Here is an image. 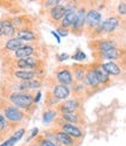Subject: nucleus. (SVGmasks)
I'll return each instance as SVG.
<instances>
[{
  "mask_svg": "<svg viewBox=\"0 0 126 146\" xmlns=\"http://www.w3.org/2000/svg\"><path fill=\"white\" fill-rule=\"evenodd\" d=\"M56 34H57L58 36H67V35H68V31H67L66 28L61 27V28H58V29H57Z\"/></svg>",
  "mask_w": 126,
  "mask_h": 146,
  "instance_id": "c756f323",
  "label": "nucleus"
},
{
  "mask_svg": "<svg viewBox=\"0 0 126 146\" xmlns=\"http://www.w3.org/2000/svg\"><path fill=\"white\" fill-rule=\"evenodd\" d=\"M99 26H100V31H103L105 33H111L119 26V19L115 18V17L109 18L103 23H100Z\"/></svg>",
  "mask_w": 126,
  "mask_h": 146,
  "instance_id": "7ed1b4c3",
  "label": "nucleus"
},
{
  "mask_svg": "<svg viewBox=\"0 0 126 146\" xmlns=\"http://www.w3.org/2000/svg\"><path fill=\"white\" fill-rule=\"evenodd\" d=\"M85 22L89 27H98L102 23V15L97 11L91 9L85 14Z\"/></svg>",
  "mask_w": 126,
  "mask_h": 146,
  "instance_id": "f03ea898",
  "label": "nucleus"
},
{
  "mask_svg": "<svg viewBox=\"0 0 126 146\" xmlns=\"http://www.w3.org/2000/svg\"><path fill=\"white\" fill-rule=\"evenodd\" d=\"M69 94H70V90L67 86H62L61 84V86H56L54 88V96L57 97L58 100H66L69 96Z\"/></svg>",
  "mask_w": 126,
  "mask_h": 146,
  "instance_id": "9d476101",
  "label": "nucleus"
},
{
  "mask_svg": "<svg viewBox=\"0 0 126 146\" xmlns=\"http://www.w3.org/2000/svg\"><path fill=\"white\" fill-rule=\"evenodd\" d=\"M40 98H41V92H40V91H39V92H37V96H36V97H35V98H34V100H33V101H34V102H36V103H37V102H39V101H40Z\"/></svg>",
  "mask_w": 126,
  "mask_h": 146,
  "instance_id": "e433bc0d",
  "label": "nucleus"
},
{
  "mask_svg": "<svg viewBox=\"0 0 126 146\" xmlns=\"http://www.w3.org/2000/svg\"><path fill=\"white\" fill-rule=\"evenodd\" d=\"M94 72L96 75V78H97L98 83H106V82H109V74L103 69L102 66H97L94 69Z\"/></svg>",
  "mask_w": 126,
  "mask_h": 146,
  "instance_id": "1a4fd4ad",
  "label": "nucleus"
},
{
  "mask_svg": "<svg viewBox=\"0 0 126 146\" xmlns=\"http://www.w3.org/2000/svg\"><path fill=\"white\" fill-rule=\"evenodd\" d=\"M85 23V11L84 9H80L78 12H76V17H75L74 23H72V28L75 29H80L84 26Z\"/></svg>",
  "mask_w": 126,
  "mask_h": 146,
  "instance_id": "6e6552de",
  "label": "nucleus"
},
{
  "mask_svg": "<svg viewBox=\"0 0 126 146\" xmlns=\"http://www.w3.org/2000/svg\"><path fill=\"white\" fill-rule=\"evenodd\" d=\"M103 69L107 72L109 75H119L120 74V68L115 63V62H106L103 66Z\"/></svg>",
  "mask_w": 126,
  "mask_h": 146,
  "instance_id": "2eb2a0df",
  "label": "nucleus"
},
{
  "mask_svg": "<svg viewBox=\"0 0 126 146\" xmlns=\"http://www.w3.org/2000/svg\"><path fill=\"white\" fill-rule=\"evenodd\" d=\"M63 119H66L68 121H70V123H77V116L76 115H74V113H63L62 115Z\"/></svg>",
  "mask_w": 126,
  "mask_h": 146,
  "instance_id": "a878e982",
  "label": "nucleus"
},
{
  "mask_svg": "<svg viewBox=\"0 0 126 146\" xmlns=\"http://www.w3.org/2000/svg\"><path fill=\"white\" fill-rule=\"evenodd\" d=\"M76 76H77V80L78 81H82L84 78V70L82 68H78L76 70Z\"/></svg>",
  "mask_w": 126,
  "mask_h": 146,
  "instance_id": "c85d7f7f",
  "label": "nucleus"
},
{
  "mask_svg": "<svg viewBox=\"0 0 126 146\" xmlns=\"http://www.w3.org/2000/svg\"><path fill=\"white\" fill-rule=\"evenodd\" d=\"M39 86H40V83L37 81H33V80L23 81L21 84V89H36V88H39Z\"/></svg>",
  "mask_w": 126,
  "mask_h": 146,
  "instance_id": "5701e85b",
  "label": "nucleus"
},
{
  "mask_svg": "<svg viewBox=\"0 0 126 146\" xmlns=\"http://www.w3.org/2000/svg\"><path fill=\"white\" fill-rule=\"evenodd\" d=\"M72 58H74V60H76V61H84V60L86 58V55H85L82 50L78 49V50L76 52V54L72 56Z\"/></svg>",
  "mask_w": 126,
  "mask_h": 146,
  "instance_id": "bb28decb",
  "label": "nucleus"
},
{
  "mask_svg": "<svg viewBox=\"0 0 126 146\" xmlns=\"http://www.w3.org/2000/svg\"><path fill=\"white\" fill-rule=\"evenodd\" d=\"M75 17H76V12H75V8L72 6L70 7H66V13L62 18V26L64 27H69L74 23Z\"/></svg>",
  "mask_w": 126,
  "mask_h": 146,
  "instance_id": "20e7f679",
  "label": "nucleus"
},
{
  "mask_svg": "<svg viewBox=\"0 0 126 146\" xmlns=\"http://www.w3.org/2000/svg\"><path fill=\"white\" fill-rule=\"evenodd\" d=\"M103 55H104V57L107 58V60H116V58L119 57V50L115 47V48H111V49L104 52Z\"/></svg>",
  "mask_w": 126,
  "mask_h": 146,
  "instance_id": "4be33fe9",
  "label": "nucleus"
},
{
  "mask_svg": "<svg viewBox=\"0 0 126 146\" xmlns=\"http://www.w3.org/2000/svg\"><path fill=\"white\" fill-rule=\"evenodd\" d=\"M20 41H33L35 39V35L33 34V32L27 31V29H21L18 32V38Z\"/></svg>",
  "mask_w": 126,
  "mask_h": 146,
  "instance_id": "f3484780",
  "label": "nucleus"
},
{
  "mask_svg": "<svg viewBox=\"0 0 126 146\" xmlns=\"http://www.w3.org/2000/svg\"><path fill=\"white\" fill-rule=\"evenodd\" d=\"M40 145H41V146H55L54 144H52L50 141H48L47 139H41V140H40Z\"/></svg>",
  "mask_w": 126,
  "mask_h": 146,
  "instance_id": "f704fd0d",
  "label": "nucleus"
},
{
  "mask_svg": "<svg viewBox=\"0 0 126 146\" xmlns=\"http://www.w3.org/2000/svg\"><path fill=\"white\" fill-rule=\"evenodd\" d=\"M11 101L13 102L14 105L22 108V109H28L33 103V97L28 94H13L11 96Z\"/></svg>",
  "mask_w": 126,
  "mask_h": 146,
  "instance_id": "f257e3e1",
  "label": "nucleus"
},
{
  "mask_svg": "<svg viewBox=\"0 0 126 146\" xmlns=\"http://www.w3.org/2000/svg\"><path fill=\"white\" fill-rule=\"evenodd\" d=\"M57 80L62 83V86H67L72 82V76L69 70H61L57 74Z\"/></svg>",
  "mask_w": 126,
  "mask_h": 146,
  "instance_id": "ddd939ff",
  "label": "nucleus"
},
{
  "mask_svg": "<svg viewBox=\"0 0 126 146\" xmlns=\"http://www.w3.org/2000/svg\"><path fill=\"white\" fill-rule=\"evenodd\" d=\"M6 127V121H5V118L3 115H0V131L4 130Z\"/></svg>",
  "mask_w": 126,
  "mask_h": 146,
  "instance_id": "473e14b6",
  "label": "nucleus"
},
{
  "mask_svg": "<svg viewBox=\"0 0 126 146\" xmlns=\"http://www.w3.org/2000/svg\"><path fill=\"white\" fill-rule=\"evenodd\" d=\"M1 35H4V34H3V27H1V22H0V36H1Z\"/></svg>",
  "mask_w": 126,
  "mask_h": 146,
  "instance_id": "58836bf2",
  "label": "nucleus"
},
{
  "mask_svg": "<svg viewBox=\"0 0 126 146\" xmlns=\"http://www.w3.org/2000/svg\"><path fill=\"white\" fill-rule=\"evenodd\" d=\"M34 52V48L31 46H22L21 48L15 52V56L19 58H26V57H31V55Z\"/></svg>",
  "mask_w": 126,
  "mask_h": 146,
  "instance_id": "f8f14e48",
  "label": "nucleus"
},
{
  "mask_svg": "<svg viewBox=\"0 0 126 146\" xmlns=\"http://www.w3.org/2000/svg\"><path fill=\"white\" fill-rule=\"evenodd\" d=\"M66 13V6H55L52 8V11H50V17H52L54 20H61L63 18V15H64Z\"/></svg>",
  "mask_w": 126,
  "mask_h": 146,
  "instance_id": "4468645a",
  "label": "nucleus"
},
{
  "mask_svg": "<svg viewBox=\"0 0 126 146\" xmlns=\"http://www.w3.org/2000/svg\"><path fill=\"white\" fill-rule=\"evenodd\" d=\"M5 116L8 120H12V121H19L22 119L23 115L22 112L19 110L18 108H8L5 110Z\"/></svg>",
  "mask_w": 126,
  "mask_h": 146,
  "instance_id": "423d86ee",
  "label": "nucleus"
},
{
  "mask_svg": "<svg viewBox=\"0 0 126 146\" xmlns=\"http://www.w3.org/2000/svg\"><path fill=\"white\" fill-rule=\"evenodd\" d=\"M61 4V1H58V0H56V1H54V0H52V1H47L46 3V7H48V6H58Z\"/></svg>",
  "mask_w": 126,
  "mask_h": 146,
  "instance_id": "72a5a7b5",
  "label": "nucleus"
},
{
  "mask_svg": "<svg viewBox=\"0 0 126 146\" xmlns=\"http://www.w3.org/2000/svg\"><path fill=\"white\" fill-rule=\"evenodd\" d=\"M15 76L18 77V78H21V80H23V81H29V80H32L34 76H35V72L34 71H23V70H21V71H17L15 72Z\"/></svg>",
  "mask_w": 126,
  "mask_h": 146,
  "instance_id": "aec40b11",
  "label": "nucleus"
},
{
  "mask_svg": "<svg viewBox=\"0 0 126 146\" xmlns=\"http://www.w3.org/2000/svg\"><path fill=\"white\" fill-rule=\"evenodd\" d=\"M37 133H39V129H37V127L33 129V131H32V135H31V136L27 138V140H28V141H31V140H32L34 137H36V135H37Z\"/></svg>",
  "mask_w": 126,
  "mask_h": 146,
  "instance_id": "2f4dec72",
  "label": "nucleus"
},
{
  "mask_svg": "<svg viewBox=\"0 0 126 146\" xmlns=\"http://www.w3.org/2000/svg\"><path fill=\"white\" fill-rule=\"evenodd\" d=\"M56 138H57L58 143L66 145V146H72L74 145V140L71 139V137H69L67 133H64L63 131H60L56 133Z\"/></svg>",
  "mask_w": 126,
  "mask_h": 146,
  "instance_id": "dca6fc26",
  "label": "nucleus"
},
{
  "mask_svg": "<svg viewBox=\"0 0 126 146\" xmlns=\"http://www.w3.org/2000/svg\"><path fill=\"white\" fill-rule=\"evenodd\" d=\"M115 47H116V44L113 43L112 41H103L102 43L99 44V49L104 53V52L111 49V48H115Z\"/></svg>",
  "mask_w": 126,
  "mask_h": 146,
  "instance_id": "b1692460",
  "label": "nucleus"
},
{
  "mask_svg": "<svg viewBox=\"0 0 126 146\" xmlns=\"http://www.w3.org/2000/svg\"><path fill=\"white\" fill-rule=\"evenodd\" d=\"M37 63L36 58L33 57H26V58H22L20 61H18V67L22 68V69H34L35 66Z\"/></svg>",
  "mask_w": 126,
  "mask_h": 146,
  "instance_id": "9b49d317",
  "label": "nucleus"
},
{
  "mask_svg": "<svg viewBox=\"0 0 126 146\" xmlns=\"http://www.w3.org/2000/svg\"><path fill=\"white\" fill-rule=\"evenodd\" d=\"M118 9H119V13H120V14L125 15V14H126V4H125V3H121V4L119 5Z\"/></svg>",
  "mask_w": 126,
  "mask_h": 146,
  "instance_id": "7c9ffc66",
  "label": "nucleus"
},
{
  "mask_svg": "<svg viewBox=\"0 0 126 146\" xmlns=\"http://www.w3.org/2000/svg\"><path fill=\"white\" fill-rule=\"evenodd\" d=\"M52 34H53V35L55 36V39H56V40H57V42L60 43V42H61V38H60V36H58V35L56 34V32H52Z\"/></svg>",
  "mask_w": 126,
  "mask_h": 146,
  "instance_id": "4c0bfd02",
  "label": "nucleus"
},
{
  "mask_svg": "<svg viewBox=\"0 0 126 146\" xmlns=\"http://www.w3.org/2000/svg\"><path fill=\"white\" fill-rule=\"evenodd\" d=\"M78 102L76 100H71V101H67L61 105V111L62 113H72L76 109L78 108Z\"/></svg>",
  "mask_w": 126,
  "mask_h": 146,
  "instance_id": "0eeeda50",
  "label": "nucleus"
},
{
  "mask_svg": "<svg viewBox=\"0 0 126 146\" xmlns=\"http://www.w3.org/2000/svg\"><path fill=\"white\" fill-rule=\"evenodd\" d=\"M62 131L67 133V135L70 137H75V138H80L82 137V131L77 127V126H75L74 124H70V123H66V124H63L62 125Z\"/></svg>",
  "mask_w": 126,
  "mask_h": 146,
  "instance_id": "39448f33",
  "label": "nucleus"
},
{
  "mask_svg": "<svg viewBox=\"0 0 126 146\" xmlns=\"http://www.w3.org/2000/svg\"><path fill=\"white\" fill-rule=\"evenodd\" d=\"M1 27H3V34H5L6 36H12L14 34V26L11 21L8 20L1 21Z\"/></svg>",
  "mask_w": 126,
  "mask_h": 146,
  "instance_id": "a211bd4d",
  "label": "nucleus"
},
{
  "mask_svg": "<svg viewBox=\"0 0 126 146\" xmlns=\"http://www.w3.org/2000/svg\"><path fill=\"white\" fill-rule=\"evenodd\" d=\"M18 141V139L14 137V136H12L9 139H7L3 145H0V146H14V144Z\"/></svg>",
  "mask_w": 126,
  "mask_h": 146,
  "instance_id": "cd10ccee",
  "label": "nucleus"
},
{
  "mask_svg": "<svg viewBox=\"0 0 126 146\" xmlns=\"http://www.w3.org/2000/svg\"><path fill=\"white\" fill-rule=\"evenodd\" d=\"M58 61H66V60H68L69 58V55L67 54V53H62V54H60L58 55Z\"/></svg>",
  "mask_w": 126,
  "mask_h": 146,
  "instance_id": "c9c22d12",
  "label": "nucleus"
},
{
  "mask_svg": "<svg viewBox=\"0 0 126 146\" xmlns=\"http://www.w3.org/2000/svg\"><path fill=\"white\" fill-rule=\"evenodd\" d=\"M56 116V112L55 111H47L44 115H43V121L44 123H50Z\"/></svg>",
  "mask_w": 126,
  "mask_h": 146,
  "instance_id": "393cba45",
  "label": "nucleus"
},
{
  "mask_svg": "<svg viewBox=\"0 0 126 146\" xmlns=\"http://www.w3.org/2000/svg\"><path fill=\"white\" fill-rule=\"evenodd\" d=\"M86 83L89 84V86H92V87H97L98 86V81L96 78V75L94 72V69H90L89 71H88L86 74Z\"/></svg>",
  "mask_w": 126,
  "mask_h": 146,
  "instance_id": "412c9836",
  "label": "nucleus"
},
{
  "mask_svg": "<svg viewBox=\"0 0 126 146\" xmlns=\"http://www.w3.org/2000/svg\"><path fill=\"white\" fill-rule=\"evenodd\" d=\"M22 47V41H20L19 39H11V40H8L7 41V43H6V48L8 50H18L19 48H21Z\"/></svg>",
  "mask_w": 126,
  "mask_h": 146,
  "instance_id": "6ab92c4d",
  "label": "nucleus"
}]
</instances>
